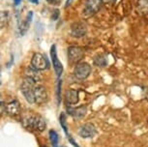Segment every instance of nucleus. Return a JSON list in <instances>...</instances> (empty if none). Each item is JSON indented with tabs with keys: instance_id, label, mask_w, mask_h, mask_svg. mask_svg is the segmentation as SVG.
<instances>
[{
	"instance_id": "nucleus-18",
	"label": "nucleus",
	"mask_w": 148,
	"mask_h": 147,
	"mask_svg": "<svg viewBox=\"0 0 148 147\" xmlns=\"http://www.w3.org/2000/svg\"><path fill=\"white\" fill-rule=\"evenodd\" d=\"M60 124H61V126H62V128L64 130V132H65V134L66 135H68V131H67V126H66V124H65V114L64 113H62L60 116Z\"/></svg>"
},
{
	"instance_id": "nucleus-7",
	"label": "nucleus",
	"mask_w": 148,
	"mask_h": 147,
	"mask_svg": "<svg viewBox=\"0 0 148 147\" xmlns=\"http://www.w3.org/2000/svg\"><path fill=\"white\" fill-rule=\"evenodd\" d=\"M51 57L52 60V66H53L55 74L59 77L63 72V66H62V63L60 62L57 57V51H56V46L55 45L52 46L51 49Z\"/></svg>"
},
{
	"instance_id": "nucleus-6",
	"label": "nucleus",
	"mask_w": 148,
	"mask_h": 147,
	"mask_svg": "<svg viewBox=\"0 0 148 147\" xmlns=\"http://www.w3.org/2000/svg\"><path fill=\"white\" fill-rule=\"evenodd\" d=\"M83 55H84V52L79 46H73L68 49V57L71 62L79 63V61L83 58Z\"/></svg>"
},
{
	"instance_id": "nucleus-3",
	"label": "nucleus",
	"mask_w": 148,
	"mask_h": 147,
	"mask_svg": "<svg viewBox=\"0 0 148 147\" xmlns=\"http://www.w3.org/2000/svg\"><path fill=\"white\" fill-rule=\"evenodd\" d=\"M74 73H75V77L77 79L83 80L87 79L89 75L91 74V66L86 62H79L77 64Z\"/></svg>"
},
{
	"instance_id": "nucleus-1",
	"label": "nucleus",
	"mask_w": 148,
	"mask_h": 147,
	"mask_svg": "<svg viewBox=\"0 0 148 147\" xmlns=\"http://www.w3.org/2000/svg\"><path fill=\"white\" fill-rule=\"evenodd\" d=\"M37 82L34 80L29 79V77H25L24 80L22 81L21 84V92L23 94L24 98L29 104H34L35 103V87L37 86Z\"/></svg>"
},
{
	"instance_id": "nucleus-9",
	"label": "nucleus",
	"mask_w": 148,
	"mask_h": 147,
	"mask_svg": "<svg viewBox=\"0 0 148 147\" xmlns=\"http://www.w3.org/2000/svg\"><path fill=\"white\" fill-rule=\"evenodd\" d=\"M95 134H96V129H95L94 125L91 123L84 124L79 130V135L83 138L93 137Z\"/></svg>"
},
{
	"instance_id": "nucleus-10",
	"label": "nucleus",
	"mask_w": 148,
	"mask_h": 147,
	"mask_svg": "<svg viewBox=\"0 0 148 147\" xmlns=\"http://www.w3.org/2000/svg\"><path fill=\"white\" fill-rule=\"evenodd\" d=\"M86 25L83 23H75L72 25L71 28V34L73 37H76V38H80L83 37L86 34Z\"/></svg>"
},
{
	"instance_id": "nucleus-12",
	"label": "nucleus",
	"mask_w": 148,
	"mask_h": 147,
	"mask_svg": "<svg viewBox=\"0 0 148 147\" xmlns=\"http://www.w3.org/2000/svg\"><path fill=\"white\" fill-rule=\"evenodd\" d=\"M24 74H25L26 77H29V79H33L35 82H39V81H41V80H42L41 74L39 73V71L37 70V69L33 68L32 66H31V67H27L25 69Z\"/></svg>"
},
{
	"instance_id": "nucleus-25",
	"label": "nucleus",
	"mask_w": 148,
	"mask_h": 147,
	"mask_svg": "<svg viewBox=\"0 0 148 147\" xmlns=\"http://www.w3.org/2000/svg\"><path fill=\"white\" fill-rule=\"evenodd\" d=\"M14 1H15V4H16V5H18L19 3H21V0H14Z\"/></svg>"
},
{
	"instance_id": "nucleus-5",
	"label": "nucleus",
	"mask_w": 148,
	"mask_h": 147,
	"mask_svg": "<svg viewBox=\"0 0 148 147\" xmlns=\"http://www.w3.org/2000/svg\"><path fill=\"white\" fill-rule=\"evenodd\" d=\"M103 0H87L85 3L84 8V14L87 16H92L97 12H99V10L101 9L103 6Z\"/></svg>"
},
{
	"instance_id": "nucleus-8",
	"label": "nucleus",
	"mask_w": 148,
	"mask_h": 147,
	"mask_svg": "<svg viewBox=\"0 0 148 147\" xmlns=\"http://www.w3.org/2000/svg\"><path fill=\"white\" fill-rule=\"evenodd\" d=\"M34 94H35V103L38 105H43L45 103H47V100H49L47 91L43 86H38L37 85L35 87Z\"/></svg>"
},
{
	"instance_id": "nucleus-21",
	"label": "nucleus",
	"mask_w": 148,
	"mask_h": 147,
	"mask_svg": "<svg viewBox=\"0 0 148 147\" xmlns=\"http://www.w3.org/2000/svg\"><path fill=\"white\" fill-rule=\"evenodd\" d=\"M74 1H75V0H67L66 4H65V8H68V7L71 6V5L74 3Z\"/></svg>"
},
{
	"instance_id": "nucleus-23",
	"label": "nucleus",
	"mask_w": 148,
	"mask_h": 147,
	"mask_svg": "<svg viewBox=\"0 0 148 147\" xmlns=\"http://www.w3.org/2000/svg\"><path fill=\"white\" fill-rule=\"evenodd\" d=\"M106 1H107L108 3H110V4H113L114 2L116 1V0H106Z\"/></svg>"
},
{
	"instance_id": "nucleus-24",
	"label": "nucleus",
	"mask_w": 148,
	"mask_h": 147,
	"mask_svg": "<svg viewBox=\"0 0 148 147\" xmlns=\"http://www.w3.org/2000/svg\"><path fill=\"white\" fill-rule=\"evenodd\" d=\"M29 1H30V2H32L33 4H38V2H39L38 0H29Z\"/></svg>"
},
{
	"instance_id": "nucleus-14",
	"label": "nucleus",
	"mask_w": 148,
	"mask_h": 147,
	"mask_svg": "<svg viewBox=\"0 0 148 147\" xmlns=\"http://www.w3.org/2000/svg\"><path fill=\"white\" fill-rule=\"evenodd\" d=\"M86 111H87V109H86V107L84 106L76 107V109H72V107H69L68 109L69 114L76 118H82L86 114Z\"/></svg>"
},
{
	"instance_id": "nucleus-17",
	"label": "nucleus",
	"mask_w": 148,
	"mask_h": 147,
	"mask_svg": "<svg viewBox=\"0 0 148 147\" xmlns=\"http://www.w3.org/2000/svg\"><path fill=\"white\" fill-rule=\"evenodd\" d=\"M49 138H51V142L52 144V147H57L58 145V135L55 131H49Z\"/></svg>"
},
{
	"instance_id": "nucleus-15",
	"label": "nucleus",
	"mask_w": 148,
	"mask_h": 147,
	"mask_svg": "<svg viewBox=\"0 0 148 147\" xmlns=\"http://www.w3.org/2000/svg\"><path fill=\"white\" fill-rule=\"evenodd\" d=\"M138 7L141 13H148V0H138Z\"/></svg>"
},
{
	"instance_id": "nucleus-4",
	"label": "nucleus",
	"mask_w": 148,
	"mask_h": 147,
	"mask_svg": "<svg viewBox=\"0 0 148 147\" xmlns=\"http://www.w3.org/2000/svg\"><path fill=\"white\" fill-rule=\"evenodd\" d=\"M31 66L33 68L37 69L38 71H44L49 68V62L46 56H44L42 53H35L31 59Z\"/></svg>"
},
{
	"instance_id": "nucleus-20",
	"label": "nucleus",
	"mask_w": 148,
	"mask_h": 147,
	"mask_svg": "<svg viewBox=\"0 0 148 147\" xmlns=\"http://www.w3.org/2000/svg\"><path fill=\"white\" fill-rule=\"evenodd\" d=\"M47 1L51 5H59L61 3V0H47Z\"/></svg>"
},
{
	"instance_id": "nucleus-16",
	"label": "nucleus",
	"mask_w": 148,
	"mask_h": 147,
	"mask_svg": "<svg viewBox=\"0 0 148 147\" xmlns=\"http://www.w3.org/2000/svg\"><path fill=\"white\" fill-rule=\"evenodd\" d=\"M94 63L98 67H105L107 65V59L104 56H102V55H99V56H97L94 59Z\"/></svg>"
},
{
	"instance_id": "nucleus-22",
	"label": "nucleus",
	"mask_w": 148,
	"mask_h": 147,
	"mask_svg": "<svg viewBox=\"0 0 148 147\" xmlns=\"http://www.w3.org/2000/svg\"><path fill=\"white\" fill-rule=\"evenodd\" d=\"M68 137H69V135H68ZM69 140H70V141H71V143H72V144H73V145H74L75 147H79V145H77V144L76 143V142H75V141H74V140H73V138H72V137H69Z\"/></svg>"
},
{
	"instance_id": "nucleus-11",
	"label": "nucleus",
	"mask_w": 148,
	"mask_h": 147,
	"mask_svg": "<svg viewBox=\"0 0 148 147\" xmlns=\"http://www.w3.org/2000/svg\"><path fill=\"white\" fill-rule=\"evenodd\" d=\"M5 112L11 116H16L21 112V106L18 101H12L9 104L5 105Z\"/></svg>"
},
{
	"instance_id": "nucleus-19",
	"label": "nucleus",
	"mask_w": 148,
	"mask_h": 147,
	"mask_svg": "<svg viewBox=\"0 0 148 147\" xmlns=\"http://www.w3.org/2000/svg\"><path fill=\"white\" fill-rule=\"evenodd\" d=\"M58 16H59V10H54L53 13H52V16H51V18L53 19V21H56L58 18Z\"/></svg>"
},
{
	"instance_id": "nucleus-2",
	"label": "nucleus",
	"mask_w": 148,
	"mask_h": 147,
	"mask_svg": "<svg viewBox=\"0 0 148 147\" xmlns=\"http://www.w3.org/2000/svg\"><path fill=\"white\" fill-rule=\"evenodd\" d=\"M26 122V124H24L25 127L28 128L34 129L38 132H43L46 129V121L44 120L43 117L41 116H33V117H28L24 120V123Z\"/></svg>"
},
{
	"instance_id": "nucleus-13",
	"label": "nucleus",
	"mask_w": 148,
	"mask_h": 147,
	"mask_svg": "<svg viewBox=\"0 0 148 147\" xmlns=\"http://www.w3.org/2000/svg\"><path fill=\"white\" fill-rule=\"evenodd\" d=\"M66 102L67 104L69 105H76L79 103V91L75 90V89H71L66 92Z\"/></svg>"
}]
</instances>
